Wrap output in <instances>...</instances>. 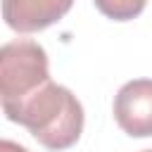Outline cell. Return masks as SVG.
<instances>
[{
  "label": "cell",
  "mask_w": 152,
  "mask_h": 152,
  "mask_svg": "<svg viewBox=\"0 0 152 152\" xmlns=\"http://www.w3.org/2000/svg\"><path fill=\"white\" fill-rule=\"evenodd\" d=\"M5 116L12 124L28 128V133L52 152L76 145L83 133V107L78 97L52 81L24 102L5 109Z\"/></svg>",
  "instance_id": "cell-1"
},
{
  "label": "cell",
  "mask_w": 152,
  "mask_h": 152,
  "mask_svg": "<svg viewBox=\"0 0 152 152\" xmlns=\"http://www.w3.org/2000/svg\"><path fill=\"white\" fill-rule=\"evenodd\" d=\"M50 83L48 52L36 40L17 38L0 48V100L2 112L24 102Z\"/></svg>",
  "instance_id": "cell-2"
},
{
  "label": "cell",
  "mask_w": 152,
  "mask_h": 152,
  "mask_svg": "<svg viewBox=\"0 0 152 152\" xmlns=\"http://www.w3.org/2000/svg\"><path fill=\"white\" fill-rule=\"evenodd\" d=\"M114 119L131 138L152 135V78L124 83L114 97Z\"/></svg>",
  "instance_id": "cell-3"
},
{
  "label": "cell",
  "mask_w": 152,
  "mask_h": 152,
  "mask_svg": "<svg viewBox=\"0 0 152 152\" xmlns=\"http://www.w3.org/2000/svg\"><path fill=\"white\" fill-rule=\"evenodd\" d=\"M74 0H2V19L17 33H36L57 24Z\"/></svg>",
  "instance_id": "cell-4"
},
{
  "label": "cell",
  "mask_w": 152,
  "mask_h": 152,
  "mask_svg": "<svg viewBox=\"0 0 152 152\" xmlns=\"http://www.w3.org/2000/svg\"><path fill=\"white\" fill-rule=\"evenodd\" d=\"M93 2L100 10V14L114 21H131L147 5V0H93Z\"/></svg>",
  "instance_id": "cell-5"
},
{
  "label": "cell",
  "mask_w": 152,
  "mask_h": 152,
  "mask_svg": "<svg viewBox=\"0 0 152 152\" xmlns=\"http://www.w3.org/2000/svg\"><path fill=\"white\" fill-rule=\"evenodd\" d=\"M0 152H28L24 145H19V142H14V140H2L0 142Z\"/></svg>",
  "instance_id": "cell-6"
},
{
  "label": "cell",
  "mask_w": 152,
  "mask_h": 152,
  "mask_svg": "<svg viewBox=\"0 0 152 152\" xmlns=\"http://www.w3.org/2000/svg\"><path fill=\"white\" fill-rule=\"evenodd\" d=\"M142 152H152V150H142Z\"/></svg>",
  "instance_id": "cell-7"
}]
</instances>
